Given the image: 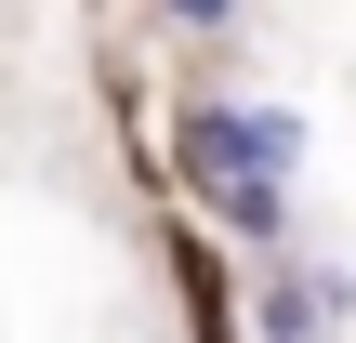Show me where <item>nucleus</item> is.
<instances>
[{
  "mask_svg": "<svg viewBox=\"0 0 356 343\" xmlns=\"http://www.w3.org/2000/svg\"><path fill=\"white\" fill-rule=\"evenodd\" d=\"M343 317H356V264L264 251V278H251V330H264V343H330Z\"/></svg>",
  "mask_w": 356,
  "mask_h": 343,
  "instance_id": "f257e3e1",
  "label": "nucleus"
},
{
  "mask_svg": "<svg viewBox=\"0 0 356 343\" xmlns=\"http://www.w3.org/2000/svg\"><path fill=\"white\" fill-rule=\"evenodd\" d=\"M198 212H211V225H225L238 251H291V185H264V172H238V185H211Z\"/></svg>",
  "mask_w": 356,
  "mask_h": 343,
  "instance_id": "f03ea898",
  "label": "nucleus"
},
{
  "mask_svg": "<svg viewBox=\"0 0 356 343\" xmlns=\"http://www.w3.org/2000/svg\"><path fill=\"white\" fill-rule=\"evenodd\" d=\"M159 13H172L185 40H238V13H251V0H159Z\"/></svg>",
  "mask_w": 356,
  "mask_h": 343,
  "instance_id": "7ed1b4c3",
  "label": "nucleus"
}]
</instances>
